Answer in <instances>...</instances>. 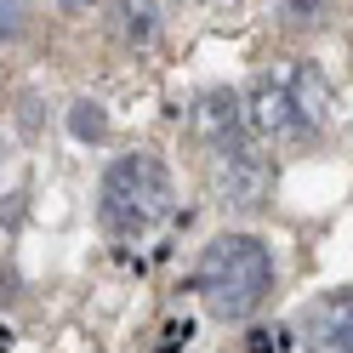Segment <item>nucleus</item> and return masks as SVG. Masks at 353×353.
I'll return each instance as SVG.
<instances>
[{
  "label": "nucleus",
  "instance_id": "1",
  "mask_svg": "<svg viewBox=\"0 0 353 353\" xmlns=\"http://www.w3.org/2000/svg\"><path fill=\"white\" fill-rule=\"evenodd\" d=\"M194 291L205 296V307L216 319H251L274 291V251L256 234L211 239L200 268H194Z\"/></svg>",
  "mask_w": 353,
  "mask_h": 353
},
{
  "label": "nucleus",
  "instance_id": "2",
  "mask_svg": "<svg viewBox=\"0 0 353 353\" xmlns=\"http://www.w3.org/2000/svg\"><path fill=\"white\" fill-rule=\"evenodd\" d=\"M176 194H171V171L154 154H125L103 171L97 188V223L114 239H143L171 216Z\"/></svg>",
  "mask_w": 353,
  "mask_h": 353
},
{
  "label": "nucleus",
  "instance_id": "3",
  "mask_svg": "<svg viewBox=\"0 0 353 353\" xmlns=\"http://www.w3.org/2000/svg\"><path fill=\"white\" fill-rule=\"evenodd\" d=\"M325 114H330V92H325L314 63H296V69H285V74L256 80L251 97H245V125L256 137H274V143L319 131Z\"/></svg>",
  "mask_w": 353,
  "mask_h": 353
},
{
  "label": "nucleus",
  "instance_id": "4",
  "mask_svg": "<svg viewBox=\"0 0 353 353\" xmlns=\"http://www.w3.org/2000/svg\"><path fill=\"white\" fill-rule=\"evenodd\" d=\"M302 336H307V353H353V291H336L307 307Z\"/></svg>",
  "mask_w": 353,
  "mask_h": 353
},
{
  "label": "nucleus",
  "instance_id": "5",
  "mask_svg": "<svg viewBox=\"0 0 353 353\" xmlns=\"http://www.w3.org/2000/svg\"><path fill=\"white\" fill-rule=\"evenodd\" d=\"M114 6H120V34L131 46H148L154 29H160V6L154 0H114Z\"/></svg>",
  "mask_w": 353,
  "mask_h": 353
},
{
  "label": "nucleus",
  "instance_id": "6",
  "mask_svg": "<svg viewBox=\"0 0 353 353\" xmlns=\"http://www.w3.org/2000/svg\"><path fill=\"white\" fill-rule=\"evenodd\" d=\"M69 131L80 143H97L103 131H108V120H103V108H92V103H74V114H69Z\"/></svg>",
  "mask_w": 353,
  "mask_h": 353
},
{
  "label": "nucleus",
  "instance_id": "7",
  "mask_svg": "<svg viewBox=\"0 0 353 353\" xmlns=\"http://www.w3.org/2000/svg\"><path fill=\"white\" fill-rule=\"evenodd\" d=\"M183 6H194V12H234L239 0H183Z\"/></svg>",
  "mask_w": 353,
  "mask_h": 353
},
{
  "label": "nucleus",
  "instance_id": "8",
  "mask_svg": "<svg viewBox=\"0 0 353 353\" xmlns=\"http://www.w3.org/2000/svg\"><path fill=\"white\" fill-rule=\"evenodd\" d=\"M103 6V0H63V12H74V17H92Z\"/></svg>",
  "mask_w": 353,
  "mask_h": 353
}]
</instances>
